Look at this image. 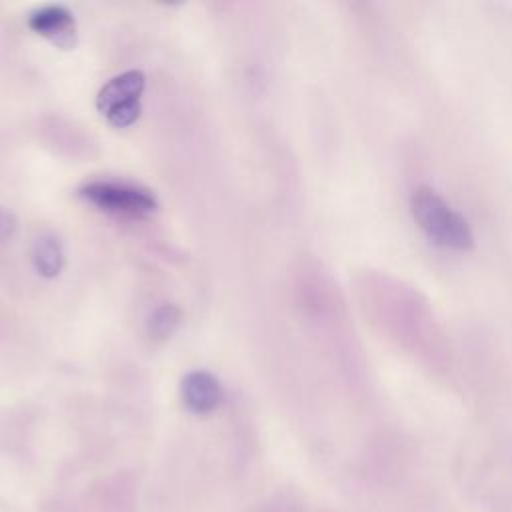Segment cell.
Listing matches in <instances>:
<instances>
[{
  "instance_id": "5b68a950",
  "label": "cell",
  "mask_w": 512,
  "mask_h": 512,
  "mask_svg": "<svg viewBox=\"0 0 512 512\" xmlns=\"http://www.w3.org/2000/svg\"><path fill=\"white\" fill-rule=\"evenodd\" d=\"M182 402L194 414H208L222 402V388L218 380L204 370L188 372L182 378Z\"/></svg>"
},
{
  "instance_id": "52a82bcc",
  "label": "cell",
  "mask_w": 512,
  "mask_h": 512,
  "mask_svg": "<svg viewBox=\"0 0 512 512\" xmlns=\"http://www.w3.org/2000/svg\"><path fill=\"white\" fill-rule=\"evenodd\" d=\"M180 324V310L174 304H162L148 320V332L154 338H168Z\"/></svg>"
},
{
  "instance_id": "277c9868",
  "label": "cell",
  "mask_w": 512,
  "mask_h": 512,
  "mask_svg": "<svg viewBox=\"0 0 512 512\" xmlns=\"http://www.w3.org/2000/svg\"><path fill=\"white\" fill-rule=\"evenodd\" d=\"M28 26L58 48L68 50L76 44V24L72 12L60 4H48L34 10L28 16Z\"/></svg>"
},
{
  "instance_id": "6da1fadb",
  "label": "cell",
  "mask_w": 512,
  "mask_h": 512,
  "mask_svg": "<svg viewBox=\"0 0 512 512\" xmlns=\"http://www.w3.org/2000/svg\"><path fill=\"white\" fill-rule=\"evenodd\" d=\"M410 212L420 230L438 246L452 250H470L474 234L468 220L444 202L430 186H418L410 194Z\"/></svg>"
},
{
  "instance_id": "3957f363",
  "label": "cell",
  "mask_w": 512,
  "mask_h": 512,
  "mask_svg": "<svg viewBox=\"0 0 512 512\" xmlns=\"http://www.w3.org/2000/svg\"><path fill=\"white\" fill-rule=\"evenodd\" d=\"M144 84L146 78L140 70H126L114 76L98 92V110L112 126H130L140 116V94L144 90Z\"/></svg>"
},
{
  "instance_id": "ba28073f",
  "label": "cell",
  "mask_w": 512,
  "mask_h": 512,
  "mask_svg": "<svg viewBox=\"0 0 512 512\" xmlns=\"http://www.w3.org/2000/svg\"><path fill=\"white\" fill-rule=\"evenodd\" d=\"M14 230V216L0 206V242Z\"/></svg>"
},
{
  "instance_id": "8992f818",
  "label": "cell",
  "mask_w": 512,
  "mask_h": 512,
  "mask_svg": "<svg viewBox=\"0 0 512 512\" xmlns=\"http://www.w3.org/2000/svg\"><path fill=\"white\" fill-rule=\"evenodd\" d=\"M32 260H34L36 270L42 276H46V278L58 276L62 266H64V252H62V246H60L58 238L52 236V234L38 236L34 240Z\"/></svg>"
},
{
  "instance_id": "7a4b0ae2",
  "label": "cell",
  "mask_w": 512,
  "mask_h": 512,
  "mask_svg": "<svg viewBox=\"0 0 512 512\" xmlns=\"http://www.w3.org/2000/svg\"><path fill=\"white\" fill-rule=\"evenodd\" d=\"M80 196L100 210L128 216H144L154 212L158 206L150 190L118 180L88 182L80 188Z\"/></svg>"
}]
</instances>
